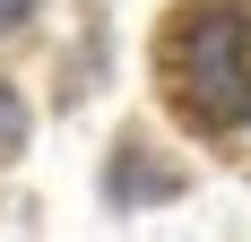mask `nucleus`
<instances>
[{"label":"nucleus","mask_w":251,"mask_h":242,"mask_svg":"<svg viewBox=\"0 0 251 242\" xmlns=\"http://www.w3.org/2000/svg\"><path fill=\"white\" fill-rule=\"evenodd\" d=\"M165 87L191 130H251V0H200L165 35Z\"/></svg>","instance_id":"nucleus-1"},{"label":"nucleus","mask_w":251,"mask_h":242,"mask_svg":"<svg viewBox=\"0 0 251 242\" xmlns=\"http://www.w3.org/2000/svg\"><path fill=\"white\" fill-rule=\"evenodd\" d=\"M35 9H44V0H0V35H9V26H26Z\"/></svg>","instance_id":"nucleus-3"},{"label":"nucleus","mask_w":251,"mask_h":242,"mask_svg":"<svg viewBox=\"0 0 251 242\" xmlns=\"http://www.w3.org/2000/svg\"><path fill=\"white\" fill-rule=\"evenodd\" d=\"M18 139H26V104L0 87V147H18Z\"/></svg>","instance_id":"nucleus-2"}]
</instances>
